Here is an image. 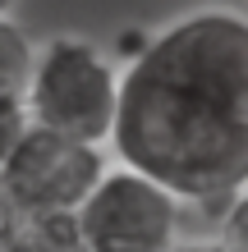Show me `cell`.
<instances>
[{
	"label": "cell",
	"instance_id": "10",
	"mask_svg": "<svg viewBox=\"0 0 248 252\" xmlns=\"http://www.w3.org/2000/svg\"><path fill=\"white\" fill-rule=\"evenodd\" d=\"M19 9V0H0V14H14Z\"/></svg>",
	"mask_w": 248,
	"mask_h": 252
},
{
	"label": "cell",
	"instance_id": "8",
	"mask_svg": "<svg viewBox=\"0 0 248 252\" xmlns=\"http://www.w3.org/2000/svg\"><path fill=\"white\" fill-rule=\"evenodd\" d=\"M166 252H248V248H235V243H225L221 234H212V239H175Z\"/></svg>",
	"mask_w": 248,
	"mask_h": 252
},
{
	"label": "cell",
	"instance_id": "6",
	"mask_svg": "<svg viewBox=\"0 0 248 252\" xmlns=\"http://www.w3.org/2000/svg\"><path fill=\"white\" fill-rule=\"evenodd\" d=\"M33 41L19 23H14V14H0V92H14L23 96V83H28V69H33Z\"/></svg>",
	"mask_w": 248,
	"mask_h": 252
},
{
	"label": "cell",
	"instance_id": "3",
	"mask_svg": "<svg viewBox=\"0 0 248 252\" xmlns=\"http://www.w3.org/2000/svg\"><path fill=\"white\" fill-rule=\"evenodd\" d=\"M184 202L134 165H106L74 206V229L87 252H166L179 239Z\"/></svg>",
	"mask_w": 248,
	"mask_h": 252
},
{
	"label": "cell",
	"instance_id": "5",
	"mask_svg": "<svg viewBox=\"0 0 248 252\" xmlns=\"http://www.w3.org/2000/svg\"><path fill=\"white\" fill-rule=\"evenodd\" d=\"M0 252H87V243L78 239L74 216H19Z\"/></svg>",
	"mask_w": 248,
	"mask_h": 252
},
{
	"label": "cell",
	"instance_id": "7",
	"mask_svg": "<svg viewBox=\"0 0 248 252\" xmlns=\"http://www.w3.org/2000/svg\"><path fill=\"white\" fill-rule=\"evenodd\" d=\"M28 128V110H23V96L14 92H0V165H5V156L14 152V142H19V133Z\"/></svg>",
	"mask_w": 248,
	"mask_h": 252
},
{
	"label": "cell",
	"instance_id": "9",
	"mask_svg": "<svg viewBox=\"0 0 248 252\" xmlns=\"http://www.w3.org/2000/svg\"><path fill=\"white\" fill-rule=\"evenodd\" d=\"M14 225H19V206L9 202V192L0 188V248L9 243V234H14Z\"/></svg>",
	"mask_w": 248,
	"mask_h": 252
},
{
	"label": "cell",
	"instance_id": "4",
	"mask_svg": "<svg viewBox=\"0 0 248 252\" xmlns=\"http://www.w3.org/2000/svg\"><path fill=\"white\" fill-rule=\"evenodd\" d=\"M101 170H106V152L97 142L28 124L0 165V188L9 192L19 216H74V206L87 197Z\"/></svg>",
	"mask_w": 248,
	"mask_h": 252
},
{
	"label": "cell",
	"instance_id": "2",
	"mask_svg": "<svg viewBox=\"0 0 248 252\" xmlns=\"http://www.w3.org/2000/svg\"><path fill=\"white\" fill-rule=\"evenodd\" d=\"M115 92H120V60L87 37L55 32L33 51L23 110L28 124L106 147L115 120Z\"/></svg>",
	"mask_w": 248,
	"mask_h": 252
},
{
	"label": "cell",
	"instance_id": "1",
	"mask_svg": "<svg viewBox=\"0 0 248 252\" xmlns=\"http://www.w3.org/2000/svg\"><path fill=\"white\" fill-rule=\"evenodd\" d=\"M124 165L184 206L221 216L248 192V19L202 5L138 32L120 69L110 138Z\"/></svg>",
	"mask_w": 248,
	"mask_h": 252
}]
</instances>
